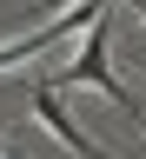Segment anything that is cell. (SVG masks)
I'll return each mask as SVG.
<instances>
[{
  "label": "cell",
  "instance_id": "cell-2",
  "mask_svg": "<svg viewBox=\"0 0 146 159\" xmlns=\"http://www.w3.org/2000/svg\"><path fill=\"white\" fill-rule=\"evenodd\" d=\"M67 7H80V0H47V13H53V20L67 13ZM93 7H100V0H93Z\"/></svg>",
  "mask_w": 146,
  "mask_h": 159
},
{
  "label": "cell",
  "instance_id": "cell-4",
  "mask_svg": "<svg viewBox=\"0 0 146 159\" xmlns=\"http://www.w3.org/2000/svg\"><path fill=\"white\" fill-rule=\"evenodd\" d=\"M139 133H146V119H139Z\"/></svg>",
  "mask_w": 146,
  "mask_h": 159
},
{
  "label": "cell",
  "instance_id": "cell-3",
  "mask_svg": "<svg viewBox=\"0 0 146 159\" xmlns=\"http://www.w3.org/2000/svg\"><path fill=\"white\" fill-rule=\"evenodd\" d=\"M133 13H139V27H146V0H133Z\"/></svg>",
  "mask_w": 146,
  "mask_h": 159
},
{
  "label": "cell",
  "instance_id": "cell-1",
  "mask_svg": "<svg viewBox=\"0 0 146 159\" xmlns=\"http://www.w3.org/2000/svg\"><path fill=\"white\" fill-rule=\"evenodd\" d=\"M106 27H113V20L100 13L93 27L80 33V47H73V60H67V73H60V86H100V93H106V99H113L120 113H133V119H146V113L133 106V93L120 86V80H113V66H106Z\"/></svg>",
  "mask_w": 146,
  "mask_h": 159
}]
</instances>
